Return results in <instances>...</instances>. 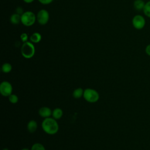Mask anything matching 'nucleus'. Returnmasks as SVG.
<instances>
[{
    "label": "nucleus",
    "instance_id": "nucleus-1",
    "mask_svg": "<svg viewBox=\"0 0 150 150\" xmlns=\"http://www.w3.org/2000/svg\"><path fill=\"white\" fill-rule=\"evenodd\" d=\"M42 127L43 130L49 135H54L59 130V125L56 120L51 117L46 118L43 120L42 122Z\"/></svg>",
    "mask_w": 150,
    "mask_h": 150
},
{
    "label": "nucleus",
    "instance_id": "nucleus-2",
    "mask_svg": "<svg viewBox=\"0 0 150 150\" xmlns=\"http://www.w3.org/2000/svg\"><path fill=\"white\" fill-rule=\"evenodd\" d=\"M35 53V46L32 42H26L23 43L21 47V54L26 59L32 58Z\"/></svg>",
    "mask_w": 150,
    "mask_h": 150
},
{
    "label": "nucleus",
    "instance_id": "nucleus-3",
    "mask_svg": "<svg viewBox=\"0 0 150 150\" xmlns=\"http://www.w3.org/2000/svg\"><path fill=\"white\" fill-rule=\"evenodd\" d=\"M36 20V16L31 11H26L21 15V23L26 26L33 25Z\"/></svg>",
    "mask_w": 150,
    "mask_h": 150
},
{
    "label": "nucleus",
    "instance_id": "nucleus-4",
    "mask_svg": "<svg viewBox=\"0 0 150 150\" xmlns=\"http://www.w3.org/2000/svg\"><path fill=\"white\" fill-rule=\"evenodd\" d=\"M83 97L87 102L93 103L98 100L100 96L96 90L88 88L84 90Z\"/></svg>",
    "mask_w": 150,
    "mask_h": 150
},
{
    "label": "nucleus",
    "instance_id": "nucleus-5",
    "mask_svg": "<svg viewBox=\"0 0 150 150\" xmlns=\"http://www.w3.org/2000/svg\"><path fill=\"white\" fill-rule=\"evenodd\" d=\"M132 24L135 29L137 30H141L145 26L146 20L142 15H136L132 19Z\"/></svg>",
    "mask_w": 150,
    "mask_h": 150
},
{
    "label": "nucleus",
    "instance_id": "nucleus-6",
    "mask_svg": "<svg viewBox=\"0 0 150 150\" xmlns=\"http://www.w3.org/2000/svg\"><path fill=\"white\" fill-rule=\"evenodd\" d=\"M11 84L7 81H2L0 84V93L4 97H9L12 93Z\"/></svg>",
    "mask_w": 150,
    "mask_h": 150
},
{
    "label": "nucleus",
    "instance_id": "nucleus-7",
    "mask_svg": "<svg viewBox=\"0 0 150 150\" xmlns=\"http://www.w3.org/2000/svg\"><path fill=\"white\" fill-rule=\"evenodd\" d=\"M36 19L40 25H46L49 19V12L45 9L40 10L37 13Z\"/></svg>",
    "mask_w": 150,
    "mask_h": 150
},
{
    "label": "nucleus",
    "instance_id": "nucleus-8",
    "mask_svg": "<svg viewBox=\"0 0 150 150\" xmlns=\"http://www.w3.org/2000/svg\"><path fill=\"white\" fill-rule=\"evenodd\" d=\"M39 114L40 117L46 118L50 117L52 115V112L50 108L47 107H43L39 109Z\"/></svg>",
    "mask_w": 150,
    "mask_h": 150
},
{
    "label": "nucleus",
    "instance_id": "nucleus-9",
    "mask_svg": "<svg viewBox=\"0 0 150 150\" xmlns=\"http://www.w3.org/2000/svg\"><path fill=\"white\" fill-rule=\"evenodd\" d=\"M145 5V2L143 0H135L133 3L134 9L138 11H143Z\"/></svg>",
    "mask_w": 150,
    "mask_h": 150
},
{
    "label": "nucleus",
    "instance_id": "nucleus-10",
    "mask_svg": "<svg viewBox=\"0 0 150 150\" xmlns=\"http://www.w3.org/2000/svg\"><path fill=\"white\" fill-rule=\"evenodd\" d=\"M38 128V124L37 122L35 120H30L27 125V129L28 131L30 133H33L36 131Z\"/></svg>",
    "mask_w": 150,
    "mask_h": 150
},
{
    "label": "nucleus",
    "instance_id": "nucleus-11",
    "mask_svg": "<svg viewBox=\"0 0 150 150\" xmlns=\"http://www.w3.org/2000/svg\"><path fill=\"white\" fill-rule=\"evenodd\" d=\"M11 22L13 25H18L21 22V15L18 13H13L10 18Z\"/></svg>",
    "mask_w": 150,
    "mask_h": 150
},
{
    "label": "nucleus",
    "instance_id": "nucleus-12",
    "mask_svg": "<svg viewBox=\"0 0 150 150\" xmlns=\"http://www.w3.org/2000/svg\"><path fill=\"white\" fill-rule=\"evenodd\" d=\"M63 111L60 108H54L52 111V117L55 120H59L63 116Z\"/></svg>",
    "mask_w": 150,
    "mask_h": 150
},
{
    "label": "nucleus",
    "instance_id": "nucleus-13",
    "mask_svg": "<svg viewBox=\"0 0 150 150\" xmlns=\"http://www.w3.org/2000/svg\"><path fill=\"white\" fill-rule=\"evenodd\" d=\"M42 39V35L38 32L33 33L30 37V40L31 42L34 43H39Z\"/></svg>",
    "mask_w": 150,
    "mask_h": 150
},
{
    "label": "nucleus",
    "instance_id": "nucleus-14",
    "mask_svg": "<svg viewBox=\"0 0 150 150\" xmlns=\"http://www.w3.org/2000/svg\"><path fill=\"white\" fill-rule=\"evenodd\" d=\"M84 90L82 88H77L75 89L73 92V96L75 98H80L83 97Z\"/></svg>",
    "mask_w": 150,
    "mask_h": 150
},
{
    "label": "nucleus",
    "instance_id": "nucleus-15",
    "mask_svg": "<svg viewBox=\"0 0 150 150\" xmlns=\"http://www.w3.org/2000/svg\"><path fill=\"white\" fill-rule=\"evenodd\" d=\"M12 66L10 63H4L2 66V67H1V70H2V71L4 73H9L11 70H12Z\"/></svg>",
    "mask_w": 150,
    "mask_h": 150
},
{
    "label": "nucleus",
    "instance_id": "nucleus-16",
    "mask_svg": "<svg viewBox=\"0 0 150 150\" xmlns=\"http://www.w3.org/2000/svg\"><path fill=\"white\" fill-rule=\"evenodd\" d=\"M142 11L146 17L150 18V1L145 2V5Z\"/></svg>",
    "mask_w": 150,
    "mask_h": 150
},
{
    "label": "nucleus",
    "instance_id": "nucleus-17",
    "mask_svg": "<svg viewBox=\"0 0 150 150\" xmlns=\"http://www.w3.org/2000/svg\"><path fill=\"white\" fill-rule=\"evenodd\" d=\"M30 150H46V149L40 143H35L32 146Z\"/></svg>",
    "mask_w": 150,
    "mask_h": 150
},
{
    "label": "nucleus",
    "instance_id": "nucleus-18",
    "mask_svg": "<svg viewBox=\"0 0 150 150\" xmlns=\"http://www.w3.org/2000/svg\"><path fill=\"white\" fill-rule=\"evenodd\" d=\"M8 98H9V101L12 103V104H16L18 102V97L16 95V94H11L9 97H8Z\"/></svg>",
    "mask_w": 150,
    "mask_h": 150
},
{
    "label": "nucleus",
    "instance_id": "nucleus-19",
    "mask_svg": "<svg viewBox=\"0 0 150 150\" xmlns=\"http://www.w3.org/2000/svg\"><path fill=\"white\" fill-rule=\"evenodd\" d=\"M21 40L25 43L26 42H28V35L27 33H23L21 35Z\"/></svg>",
    "mask_w": 150,
    "mask_h": 150
},
{
    "label": "nucleus",
    "instance_id": "nucleus-20",
    "mask_svg": "<svg viewBox=\"0 0 150 150\" xmlns=\"http://www.w3.org/2000/svg\"><path fill=\"white\" fill-rule=\"evenodd\" d=\"M39 2L43 5H47L53 2V0H38Z\"/></svg>",
    "mask_w": 150,
    "mask_h": 150
},
{
    "label": "nucleus",
    "instance_id": "nucleus-21",
    "mask_svg": "<svg viewBox=\"0 0 150 150\" xmlns=\"http://www.w3.org/2000/svg\"><path fill=\"white\" fill-rule=\"evenodd\" d=\"M145 53L150 56V43L148 44V45H146V46L145 47Z\"/></svg>",
    "mask_w": 150,
    "mask_h": 150
},
{
    "label": "nucleus",
    "instance_id": "nucleus-22",
    "mask_svg": "<svg viewBox=\"0 0 150 150\" xmlns=\"http://www.w3.org/2000/svg\"><path fill=\"white\" fill-rule=\"evenodd\" d=\"M16 13L18 14H19L21 15H22L23 13V9L21 8V7H18L16 8Z\"/></svg>",
    "mask_w": 150,
    "mask_h": 150
},
{
    "label": "nucleus",
    "instance_id": "nucleus-23",
    "mask_svg": "<svg viewBox=\"0 0 150 150\" xmlns=\"http://www.w3.org/2000/svg\"><path fill=\"white\" fill-rule=\"evenodd\" d=\"M26 3H28V4H29V3H31L33 1H34V0H23Z\"/></svg>",
    "mask_w": 150,
    "mask_h": 150
},
{
    "label": "nucleus",
    "instance_id": "nucleus-24",
    "mask_svg": "<svg viewBox=\"0 0 150 150\" xmlns=\"http://www.w3.org/2000/svg\"><path fill=\"white\" fill-rule=\"evenodd\" d=\"M21 150H29L28 148H24L23 149H22Z\"/></svg>",
    "mask_w": 150,
    "mask_h": 150
},
{
    "label": "nucleus",
    "instance_id": "nucleus-25",
    "mask_svg": "<svg viewBox=\"0 0 150 150\" xmlns=\"http://www.w3.org/2000/svg\"><path fill=\"white\" fill-rule=\"evenodd\" d=\"M2 150H9L8 148H4Z\"/></svg>",
    "mask_w": 150,
    "mask_h": 150
}]
</instances>
